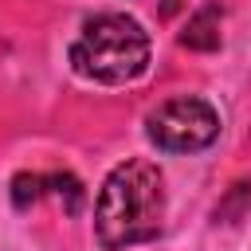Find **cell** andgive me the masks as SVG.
Here are the masks:
<instances>
[{
  "label": "cell",
  "instance_id": "obj_1",
  "mask_svg": "<svg viewBox=\"0 0 251 251\" xmlns=\"http://www.w3.org/2000/svg\"><path fill=\"white\" fill-rule=\"evenodd\" d=\"M165 224V176L153 161L118 165L98 192L94 231L106 251H122L133 243H149Z\"/></svg>",
  "mask_w": 251,
  "mask_h": 251
},
{
  "label": "cell",
  "instance_id": "obj_2",
  "mask_svg": "<svg viewBox=\"0 0 251 251\" xmlns=\"http://www.w3.org/2000/svg\"><path fill=\"white\" fill-rule=\"evenodd\" d=\"M145 63H149V35L141 31L137 20L122 12L94 16L71 47V67L82 78H94L106 86L137 78Z\"/></svg>",
  "mask_w": 251,
  "mask_h": 251
},
{
  "label": "cell",
  "instance_id": "obj_3",
  "mask_svg": "<svg viewBox=\"0 0 251 251\" xmlns=\"http://www.w3.org/2000/svg\"><path fill=\"white\" fill-rule=\"evenodd\" d=\"M220 137V114L204 98H173L149 114V141L165 153H196Z\"/></svg>",
  "mask_w": 251,
  "mask_h": 251
},
{
  "label": "cell",
  "instance_id": "obj_4",
  "mask_svg": "<svg viewBox=\"0 0 251 251\" xmlns=\"http://www.w3.org/2000/svg\"><path fill=\"white\" fill-rule=\"evenodd\" d=\"M180 43L192 47V51H216V47H220V8H216V4L200 8V12L188 20V27L180 31Z\"/></svg>",
  "mask_w": 251,
  "mask_h": 251
},
{
  "label": "cell",
  "instance_id": "obj_5",
  "mask_svg": "<svg viewBox=\"0 0 251 251\" xmlns=\"http://www.w3.org/2000/svg\"><path fill=\"white\" fill-rule=\"evenodd\" d=\"M43 188H47L43 176H35V173H20V176L12 180V204H16V208H27V204H35V200L43 196Z\"/></svg>",
  "mask_w": 251,
  "mask_h": 251
},
{
  "label": "cell",
  "instance_id": "obj_6",
  "mask_svg": "<svg viewBox=\"0 0 251 251\" xmlns=\"http://www.w3.org/2000/svg\"><path fill=\"white\" fill-rule=\"evenodd\" d=\"M47 180V188L63 200L67 196V212H78V204H82V188H78V180L71 176V173H55V176H43Z\"/></svg>",
  "mask_w": 251,
  "mask_h": 251
}]
</instances>
